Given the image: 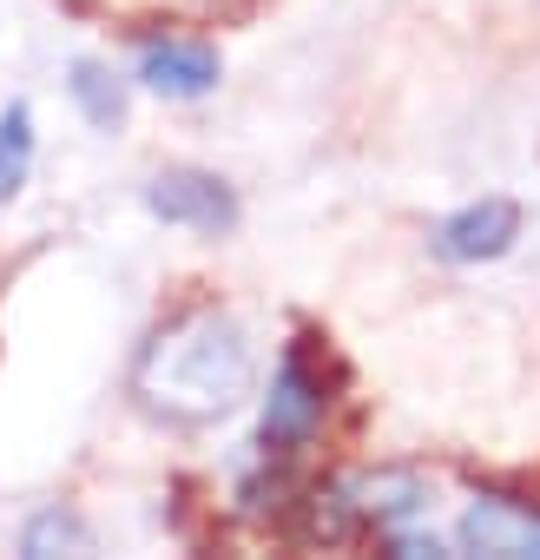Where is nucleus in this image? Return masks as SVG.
<instances>
[{
	"mask_svg": "<svg viewBox=\"0 0 540 560\" xmlns=\"http://www.w3.org/2000/svg\"><path fill=\"white\" fill-rule=\"evenodd\" d=\"M250 370H257V357H250V337H244L237 317H224V311H185L178 324H165L139 350L132 396L152 416H165V422H211V416H224V409L244 402Z\"/></svg>",
	"mask_w": 540,
	"mask_h": 560,
	"instance_id": "1",
	"label": "nucleus"
},
{
	"mask_svg": "<svg viewBox=\"0 0 540 560\" xmlns=\"http://www.w3.org/2000/svg\"><path fill=\"white\" fill-rule=\"evenodd\" d=\"M324 409H330L324 370L304 350H291L284 370L270 376V396H263V422H257L263 455H297V448H310V435L324 429Z\"/></svg>",
	"mask_w": 540,
	"mask_h": 560,
	"instance_id": "2",
	"label": "nucleus"
},
{
	"mask_svg": "<svg viewBox=\"0 0 540 560\" xmlns=\"http://www.w3.org/2000/svg\"><path fill=\"white\" fill-rule=\"evenodd\" d=\"M455 540H461V553L533 560L540 553V501H520V494H501V488H474V501L461 508Z\"/></svg>",
	"mask_w": 540,
	"mask_h": 560,
	"instance_id": "3",
	"label": "nucleus"
},
{
	"mask_svg": "<svg viewBox=\"0 0 540 560\" xmlns=\"http://www.w3.org/2000/svg\"><path fill=\"white\" fill-rule=\"evenodd\" d=\"M145 211L165 218V224H185V231H204V237H224L237 231V191L218 178V172H191V165H172L145 185Z\"/></svg>",
	"mask_w": 540,
	"mask_h": 560,
	"instance_id": "4",
	"label": "nucleus"
},
{
	"mask_svg": "<svg viewBox=\"0 0 540 560\" xmlns=\"http://www.w3.org/2000/svg\"><path fill=\"white\" fill-rule=\"evenodd\" d=\"M514 237H520V205H514V198H474V205H461L455 218H442L429 244H435L442 264H488V257H501Z\"/></svg>",
	"mask_w": 540,
	"mask_h": 560,
	"instance_id": "5",
	"label": "nucleus"
},
{
	"mask_svg": "<svg viewBox=\"0 0 540 560\" xmlns=\"http://www.w3.org/2000/svg\"><path fill=\"white\" fill-rule=\"evenodd\" d=\"M139 80L165 100H198L218 86V47L185 40V34H152L139 47Z\"/></svg>",
	"mask_w": 540,
	"mask_h": 560,
	"instance_id": "6",
	"label": "nucleus"
},
{
	"mask_svg": "<svg viewBox=\"0 0 540 560\" xmlns=\"http://www.w3.org/2000/svg\"><path fill=\"white\" fill-rule=\"evenodd\" d=\"M343 488H350L363 527H369V521H376V527H402L409 514L429 508V481H422L415 468H369V475H350Z\"/></svg>",
	"mask_w": 540,
	"mask_h": 560,
	"instance_id": "7",
	"label": "nucleus"
},
{
	"mask_svg": "<svg viewBox=\"0 0 540 560\" xmlns=\"http://www.w3.org/2000/svg\"><path fill=\"white\" fill-rule=\"evenodd\" d=\"M363 527V514H356V501H350V488L343 481H330V488H317V494H304L297 501V540H324V547H337V540H350Z\"/></svg>",
	"mask_w": 540,
	"mask_h": 560,
	"instance_id": "8",
	"label": "nucleus"
},
{
	"mask_svg": "<svg viewBox=\"0 0 540 560\" xmlns=\"http://www.w3.org/2000/svg\"><path fill=\"white\" fill-rule=\"evenodd\" d=\"M21 553H34V560H47V553H93V534H86V521L73 508H47V514L27 521Z\"/></svg>",
	"mask_w": 540,
	"mask_h": 560,
	"instance_id": "9",
	"label": "nucleus"
},
{
	"mask_svg": "<svg viewBox=\"0 0 540 560\" xmlns=\"http://www.w3.org/2000/svg\"><path fill=\"white\" fill-rule=\"evenodd\" d=\"M27 165H34V113L8 106L0 113V205L27 185Z\"/></svg>",
	"mask_w": 540,
	"mask_h": 560,
	"instance_id": "10",
	"label": "nucleus"
},
{
	"mask_svg": "<svg viewBox=\"0 0 540 560\" xmlns=\"http://www.w3.org/2000/svg\"><path fill=\"white\" fill-rule=\"evenodd\" d=\"M67 86H73V100H80V113H86L93 126H106V132H113V126L126 119V86H119L99 60H80Z\"/></svg>",
	"mask_w": 540,
	"mask_h": 560,
	"instance_id": "11",
	"label": "nucleus"
},
{
	"mask_svg": "<svg viewBox=\"0 0 540 560\" xmlns=\"http://www.w3.org/2000/svg\"><path fill=\"white\" fill-rule=\"evenodd\" d=\"M284 494H291V481H284V475H250V481L237 488V501H244V514H263V508H270V514H278V508H284Z\"/></svg>",
	"mask_w": 540,
	"mask_h": 560,
	"instance_id": "12",
	"label": "nucleus"
}]
</instances>
